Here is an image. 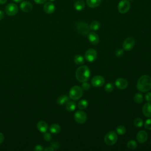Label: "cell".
<instances>
[{"label":"cell","mask_w":151,"mask_h":151,"mask_svg":"<svg viewBox=\"0 0 151 151\" xmlns=\"http://www.w3.org/2000/svg\"><path fill=\"white\" fill-rule=\"evenodd\" d=\"M74 7L76 11H81L85 7V2L83 0H77L74 2Z\"/></svg>","instance_id":"obj_19"},{"label":"cell","mask_w":151,"mask_h":151,"mask_svg":"<svg viewBox=\"0 0 151 151\" xmlns=\"http://www.w3.org/2000/svg\"><path fill=\"white\" fill-rule=\"evenodd\" d=\"M142 112L143 114L147 117H151V103H147L143 105L142 107Z\"/></svg>","instance_id":"obj_17"},{"label":"cell","mask_w":151,"mask_h":151,"mask_svg":"<svg viewBox=\"0 0 151 151\" xmlns=\"http://www.w3.org/2000/svg\"><path fill=\"white\" fill-rule=\"evenodd\" d=\"M55 5L52 2H51L45 3L43 7V9H44V12L46 14H48L53 13L55 11Z\"/></svg>","instance_id":"obj_16"},{"label":"cell","mask_w":151,"mask_h":151,"mask_svg":"<svg viewBox=\"0 0 151 151\" xmlns=\"http://www.w3.org/2000/svg\"><path fill=\"white\" fill-rule=\"evenodd\" d=\"M51 146L54 148V149H57L59 148L60 147V145L58 142H54L53 143H52L51 144Z\"/></svg>","instance_id":"obj_37"},{"label":"cell","mask_w":151,"mask_h":151,"mask_svg":"<svg viewBox=\"0 0 151 151\" xmlns=\"http://www.w3.org/2000/svg\"><path fill=\"white\" fill-rule=\"evenodd\" d=\"M37 129L39 130L40 132L42 133H45L47 132L48 129V124L47 123L44 121H40L37 125Z\"/></svg>","instance_id":"obj_18"},{"label":"cell","mask_w":151,"mask_h":151,"mask_svg":"<svg viewBox=\"0 0 151 151\" xmlns=\"http://www.w3.org/2000/svg\"><path fill=\"white\" fill-rule=\"evenodd\" d=\"M5 11L8 15L14 16L17 14L18 11V7L15 4L10 3L5 6Z\"/></svg>","instance_id":"obj_8"},{"label":"cell","mask_w":151,"mask_h":151,"mask_svg":"<svg viewBox=\"0 0 151 151\" xmlns=\"http://www.w3.org/2000/svg\"><path fill=\"white\" fill-rule=\"evenodd\" d=\"M88 39L90 42L93 45H97L99 42V37L94 32H91L88 33Z\"/></svg>","instance_id":"obj_15"},{"label":"cell","mask_w":151,"mask_h":151,"mask_svg":"<svg viewBox=\"0 0 151 151\" xmlns=\"http://www.w3.org/2000/svg\"><path fill=\"white\" fill-rule=\"evenodd\" d=\"M76 28L77 31L83 35H88L90 30V26L84 21L78 22L76 25Z\"/></svg>","instance_id":"obj_4"},{"label":"cell","mask_w":151,"mask_h":151,"mask_svg":"<svg viewBox=\"0 0 151 151\" xmlns=\"http://www.w3.org/2000/svg\"><path fill=\"white\" fill-rule=\"evenodd\" d=\"M13 1L15 2H21L23 1V0H13Z\"/></svg>","instance_id":"obj_44"},{"label":"cell","mask_w":151,"mask_h":151,"mask_svg":"<svg viewBox=\"0 0 151 151\" xmlns=\"http://www.w3.org/2000/svg\"><path fill=\"white\" fill-rule=\"evenodd\" d=\"M4 17V12L2 10H0V20L3 19Z\"/></svg>","instance_id":"obj_42"},{"label":"cell","mask_w":151,"mask_h":151,"mask_svg":"<svg viewBox=\"0 0 151 151\" xmlns=\"http://www.w3.org/2000/svg\"><path fill=\"white\" fill-rule=\"evenodd\" d=\"M90 84L89 83H88L87 82L85 81V82H83V84L81 85V88L83 90H85V91H87L90 88Z\"/></svg>","instance_id":"obj_32"},{"label":"cell","mask_w":151,"mask_h":151,"mask_svg":"<svg viewBox=\"0 0 151 151\" xmlns=\"http://www.w3.org/2000/svg\"><path fill=\"white\" fill-rule=\"evenodd\" d=\"M117 140V133L114 131L109 132L104 137V142L109 146L113 145Z\"/></svg>","instance_id":"obj_5"},{"label":"cell","mask_w":151,"mask_h":151,"mask_svg":"<svg viewBox=\"0 0 151 151\" xmlns=\"http://www.w3.org/2000/svg\"><path fill=\"white\" fill-rule=\"evenodd\" d=\"M34 1L38 4H42L44 3H45L47 0H34Z\"/></svg>","instance_id":"obj_39"},{"label":"cell","mask_w":151,"mask_h":151,"mask_svg":"<svg viewBox=\"0 0 151 151\" xmlns=\"http://www.w3.org/2000/svg\"><path fill=\"white\" fill-rule=\"evenodd\" d=\"M20 8L24 12H29L32 9V5L28 1H22L20 4Z\"/></svg>","instance_id":"obj_14"},{"label":"cell","mask_w":151,"mask_h":151,"mask_svg":"<svg viewBox=\"0 0 151 151\" xmlns=\"http://www.w3.org/2000/svg\"><path fill=\"white\" fill-rule=\"evenodd\" d=\"M137 146V144L136 143V141L133 140H130L129 141H128V142L127 143V147L132 150L135 149Z\"/></svg>","instance_id":"obj_28"},{"label":"cell","mask_w":151,"mask_h":151,"mask_svg":"<svg viewBox=\"0 0 151 151\" xmlns=\"http://www.w3.org/2000/svg\"><path fill=\"white\" fill-rule=\"evenodd\" d=\"M130 1H133V0H130Z\"/></svg>","instance_id":"obj_46"},{"label":"cell","mask_w":151,"mask_h":151,"mask_svg":"<svg viewBox=\"0 0 151 151\" xmlns=\"http://www.w3.org/2000/svg\"><path fill=\"white\" fill-rule=\"evenodd\" d=\"M44 139L46 141H50L52 139V136L50 133L45 132L44 134Z\"/></svg>","instance_id":"obj_34"},{"label":"cell","mask_w":151,"mask_h":151,"mask_svg":"<svg viewBox=\"0 0 151 151\" xmlns=\"http://www.w3.org/2000/svg\"><path fill=\"white\" fill-rule=\"evenodd\" d=\"M101 2V0H86V4L88 7L94 8L99 6Z\"/></svg>","instance_id":"obj_20"},{"label":"cell","mask_w":151,"mask_h":151,"mask_svg":"<svg viewBox=\"0 0 151 151\" xmlns=\"http://www.w3.org/2000/svg\"><path fill=\"white\" fill-rule=\"evenodd\" d=\"M116 131L117 134H119L120 135H123L126 133V129L124 126H123L122 125H120L116 127Z\"/></svg>","instance_id":"obj_29"},{"label":"cell","mask_w":151,"mask_h":151,"mask_svg":"<svg viewBox=\"0 0 151 151\" xmlns=\"http://www.w3.org/2000/svg\"><path fill=\"white\" fill-rule=\"evenodd\" d=\"M115 54L117 57H122L124 54V51L122 49H118L116 50Z\"/></svg>","instance_id":"obj_35"},{"label":"cell","mask_w":151,"mask_h":151,"mask_svg":"<svg viewBox=\"0 0 151 151\" xmlns=\"http://www.w3.org/2000/svg\"><path fill=\"white\" fill-rule=\"evenodd\" d=\"M68 101V97L65 95H63L60 96L57 100V102L59 105H63L64 104L66 103Z\"/></svg>","instance_id":"obj_23"},{"label":"cell","mask_w":151,"mask_h":151,"mask_svg":"<svg viewBox=\"0 0 151 151\" xmlns=\"http://www.w3.org/2000/svg\"><path fill=\"white\" fill-rule=\"evenodd\" d=\"M54 150V149L52 146H49L44 149L45 151H53Z\"/></svg>","instance_id":"obj_41"},{"label":"cell","mask_w":151,"mask_h":151,"mask_svg":"<svg viewBox=\"0 0 151 151\" xmlns=\"http://www.w3.org/2000/svg\"><path fill=\"white\" fill-rule=\"evenodd\" d=\"M147 133L144 131V130H140L139 131L137 135H136V139L137 142H139L140 143H143L146 142L147 139Z\"/></svg>","instance_id":"obj_13"},{"label":"cell","mask_w":151,"mask_h":151,"mask_svg":"<svg viewBox=\"0 0 151 151\" xmlns=\"http://www.w3.org/2000/svg\"><path fill=\"white\" fill-rule=\"evenodd\" d=\"M136 87L137 90L142 93L150 90L151 89V77L148 75L141 76L137 81Z\"/></svg>","instance_id":"obj_1"},{"label":"cell","mask_w":151,"mask_h":151,"mask_svg":"<svg viewBox=\"0 0 151 151\" xmlns=\"http://www.w3.org/2000/svg\"><path fill=\"white\" fill-rule=\"evenodd\" d=\"M144 126L146 129L151 130V119H147L145 122Z\"/></svg>","instance_id":"obj_33"},{"label":"cell","mask_w":151,"mask_h":151,"mask_svg":"<svg viewBox=\"0 0 151 151\" xmlns=\"http://www.w3.org/2000/svg\"><path fill=\"white\" fill-rule=\"evenodd\" d=\"M145 99L148 102L151 101V92H148L145 95Z\"/></svg>","instance_id":"obj_36"},{"label":"cell","mask_w":151,"mask_h":151,"mask_svg":"<svg viewBox=\"0 0 151 151\" xmlns=\"http://www.w3.org/2000/svg\"><path fill=\"white\" fill-rule=\"evenodd\" d=\"M116 86L120 90L125 89L128 86L127 81L123 78H119L115 81Z\"/></svg>","instance_id":"obj_12"},{"label":"cell","mask_w":151,"mask_h":151,"mask_svg":"<svg viewBox=\"0 0 151 151\" xmlns=\"http://www.w3.org/2000/svg\"><path fill=\"white\" fill-rule=\"evenodd\" d=\"M114 89V85L111 83H107L104 86V90L107 92H111Z\"/></svg>","instance_id":"obj_31"},{"label":"cell","mask_w":151,"mask_h":151,"mask_svg":"<svg viewBox=\"0 0 151 151\" xmlns=\"http://www.w3.org/2000/svg\"><path fill=\"white\" fill-rule=\"evenodd\" d=\"M135 44L134 39L133 37H127L123 43V48L126 51H130Z\"/></svg>","instance_id":"obj_10"},{"label":"cell","mask_w":151,"mask_h":151,"mask_svg":"<svg viewBox=\"0 0 151 151\" xmlns=\"http://www.w3.org/2000/svg\"><path fill=\"white\" fill-rule=\"evenodd\" d=\"M90 28L93 31H97L100 27V23L98 21H93L90 24Z\"/></svg>","instance_id":"obj_24"},{"label":"cell","mask_w":151,"mask_h":151,"mask_svg":"<svg viewBox=\"0 0 151 151\" xmlns=\"http://www.w3.org/2000/svg\"><path fill=\"white\" fill-rule=\"evenodd\" d=\"M83 94V89L78 86L72 87L69 91V97L73 100H77L80 99Z\"/></svg>","instance_id":"obj_3"},{"label":"cell","mask_w":151,"mask_h":151,"mask_svg":"<svg viewBox=\"0 0 151 151\" xmlns=\"http://www.w3.org/2000/svg\"><path fill=\"white\" fill-rule=\"evenodd\" d=\"M50 132L54 134H58L61 131V127L58 124H52L50 127Z\"/></svg>","instance_id":"obj_21"},{"label":"cell","mask_w":151,"mask_h":151,"mask_svg":"<svg viewBox=\"0 0 151 151\" xmlns=\"http://www.w3.org/2000/svg\"><path fill=\"white\" fill-rule=\"evenodd\" d=\"M4 139H5L4 135L2 133H0V144L4 142Z\"/></svg>","instance_id":"obj_40"},{"label":"cell","mask_w":151,"mask_h":151,"mask_svg":"<svg viewBox=\"0 0 151 151\" xmlns=\"http://www.w3.org/2000/svg\"><path fill=\"white\" fill-rule=\"evenodd\" d=\"M76 108V103L74 101H68L66 103L65 105V109L67 111H73L75 110Z\"/></svg>","instance_id":"obj_22"},{"label":"cell","mask_w":151,"mask_h":151,"mask_svg":"<svg viewBox=\"0 0 151 151\" xmlns=\"http://www.w3.org/2000/svg\"><path fill=\"white\" fill-rule=\"evenodd\" d=\"M88 101L86 100L83 99V100H81L78 102L77 106H78V109H80L81 110H83V109H86L88 107Z\"/></svg>","instance_id":"obj_26"},{"label":"cell","mask_w":151,"mask_h":151,"mask_svg":"<svg viewBox=\"0 0 151 151\" xmlns=\"http://www.w3.org/2000/svg\"><path fill=\"white\" fill-rule=\"evenodd\" d=\"M85 58L90 63L94 61L97 58V52L93 48L88 49L85 53Z\"/></svg>","instance_id":"obj_9"},{"label":"cell","mask_w":151,"mask_h":151,"mask_svg":"<svg viewBox=\"0 0 151 151\" xmlns=\"http://www.w3.org/2000/svg\"><path fill=\"white\" fill-rule=\"evenodd\" d=\"M105 83L104 78L101 76H96L91 80V84L94 87H99L104 85Z\"/></svg>","instance_id":"obj_11"},{"label":"cell","mask_w":151,"mask_h":151,"mask_svg":"<svg viewBox=\"0 0 151 151\" xmlns=\"http://www.w3.org/2000/svg\"><path fill=\"white\" fill-rule=\"evenodd\" d=\"M134 125L136 127H141L143 125V121L141 118H136L133 122Z\"/></svg>","instance_id":"obj_30"},{"label":"cell","mask_w":151,"mask_h":151,"mask_svg":"<svg viewBox=\"0 0 151 151\" xmlns=\"http://www.w3.org/2000/svg\"><path fill=\"white\" fill-rule=\"evenodd\" d=\"M74 117L76 122L79 124L84 123L87 119L86 113L82 110L77 111L74 115Z\"/></svg>","instance_id":"obj_7"},{"label":"cell","mask_w":151,"mask_h":151,"mask_svg":"<svg viewBox=\"0 0 151 151\" xmlns=\"http://www.w3.org/2000/svg\"><path fill=\"white\" fill-rule=\"evenodd\" d=\"M117 8L120 13L126 14L130 8V3L129 0H121L118 4Z\"/></svg>","instance_id":"obj_6"},{"label":"cell","mask_w":151,"mask_h":151,"mask_svg":"<svg viewBox=\"0 0 151 151\" xmlns=\"http://www.w3.org/2000/svg\"><path fill=\"white\" fill-rule=\"evenodd\" d=\"M50 1H54L55 0H50Z\"/></svg>","instance_id":"obj_45"},{"label":"cell","mask_w":151,"mask_h":151,"mask_svg":"<svg viewBox=\"0 0 151 151\" xmlns=\"http://www.w3.org/2000/svg\"><path fill=\"white\" fill-rule=\"evenodd\" d=\"M42 150H43V147L40 145H36L34 148V150L35 151H42Z\"/></svg>","instance_id":"obj_38"},{"label":"cell","mask_w":151,"mask_h":151,"mask_svg":"<svg viewBox=\"0 0 151 151\" xmlns=\"http://www.w3.org/2000/svg\"><path fill=\"white\" fill-rule=\"evenodd\" d=\"M134 101L135 103H137V104H140L142 103L143 100V96L141 93H136L134 96Z\"/></svg>","instance_id":"obj_27"},{"label":"cell","mask_w":151,"mask_h":151,"mask_svg":"<svg viewBox=\"0 0 151 151\" xmlns=\"http://www.w3.org/2000/svg\"><path fill=\"white\" fill-rule=\"evenodd\" d=\"M74 61L76 64L81 65L84 63V58L81 55H76L74 58Z\"/></svg>","instance_id":"obj_25"},{"label":"cell","mask_w":151,"mask_h":151,"mask_svg":"<svg viewBox=\"0 0 151 151\" xmlns=\"http://www.w3.org/2000/svg\"><path fill=\"white\" fill-rule=\"evenodd\" d=\"M90 76V71L89 68L86 65L79 67L76 71V77L80 82L87 81Z\"/></svg>","instance_id":"obj_2"},{"label":"cell","mask_w":151,"mask_h":151,"mask_svg":"<svg viewBox=\"0 0 151 151\" xmlns=\"http://www.w3.org/2000/svg\"><path fill=\"white\" fill-rule=\"evenodd\" d=\"M7 0H0V4H4L6 3Z\"/></svg>","instance_id":"obj_43"}]
</instances>
